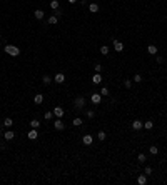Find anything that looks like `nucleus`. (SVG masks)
Returning a JSON list of instances; mask_svg holds the SVG:
<instances>
[{
  "label": "nucleus",
  "mask_w": 167,
  "mask_h": 185,
  "mask_svg": "<svg viewBox=\"0 0 167 185\" xmlns=\"http://www.w3.org/2000/svg\"><path fill=\"white\" fill-rule=\"evenodd\" d=\"M85 104H87V100H85V97H82V95H80V97H77L75 102H74V105H75L77 110H82L84 107H85Z\"/></svg>",
  "instance_id": "nucleus-2"
},
{
  "label": "nucleus",
  "mask_w": 167,
  "mask_h": 185,
  "mask_svg": "<svg viewBox=\"0 0 167 185\" xmlns=\"http://www.w3.org/2000/svg\"><path fill=\"white\" fill-rule=\"evenodd\" d=\"M164 62V57H161V55H157V63H162Z\"/></svg>",
  "instance_id": "nucleus-36"
},
{
  "label": "nucleus",
  "mask_w": 167,
  "mask_h": 185,
  "mask_svg": "<svg viewBox=\"0 0 167 185\" xmlns=\"http://www.w3.org/2000/svg\"><path fill=\"white\" fill-rule=\"evenodd\" d=\"M94 117H95L94 110H87V119H94Z\"/></svg>",
  "instance_id": "nucleus-33"
},
{
  "label": "nucleus",
  "mask_w": 167,
  "mask_h": 185,
  "mask_svg": "<svg viewBox=\"0 0 167 185\" xmlns=\"http://www.w3.org/2000/svg\"><path fill=\"white\" fill-rule=\"evenodd\" d=\"M27 137L30 138V140H35V138L38 137V132H37V129H30V132L27 133Z\"/></svg>",
  "instance_id": "nucleus-10"
},
{
  "label": "nucleus",
  "mask_w": 167,
  "mask_h": 185,
  "mask_svg": "<svg viewBox=\"0 0 167 185\" xmlns=\"http://www.w3.org/2000/svg\"><path fill=\"white\" fill-rule=\"evenodd\" d=\"M147 52L150 53V55H155V53H157V47H155V45H149V47H147Z\"/></svg>",
  "instance_id": "nucleus-19"
},
{
  "label": "nucleus",
  "mask_w": 167,
  "mask_h": 185,
  "mask_svg": "<svg viewBox=\"0 0 167 185\" xmlns=\"http://www.w3.org/2000/svg\"><path fill=\"white\" fill-rule=\"evenodd\" d=\"M100 95H102V97H107V95H110V94H109V88H107V87H102Z\"/></svg>",
  "instance_id": "nucleus-26"
},
{
  "label": "nucleus",
  "mask_w": 167,
  "mask_h": 185,
  "mask_svg": "<svg viewBox=\"0 0 167 185\" xmlns=\"http://www.w3.org/2000/svg\"><path fill=\"white\" fill-rule=\"evenodd\" d=\"M149 150H150V154H152V155H157V154H159V148L155 147V145H152V147H149Z\"/></svg>",
  "instance_id": "nucleus-25"
},
{
  "label": "nucleus",
  "mask_w": 167,
  "mask_h": 185,
  "mask_svg": "<svg viewBox=\"0 0 167 185\" xmlns=\"http://www.w3.org/2000/svg\"><path fill=\"white\" fill-rule=\"evenodd\" d=\"M97 138H99L100 142H104V140H105V132H102V130H100V132L97 133Z\"/></svg>",
  "instance_id": "nucleus-28"
},
{
  "label": "nucleus",
  "mask_w": 167,
  "mask_h": 185,
  "mask_svg": "<svg viewBox=\"0 0 167 185\" xmlns=\"http://www.w3.org/2000/svg\"><path fill=\"white\" fill-rule=\"evenodd\" d=\"M42 80H44V83H45V85H49V83L52 82V79H50L49 75H44V79H42Z\"/></svg>",
  "instance_id": "nucleus-31"
},
{
  "label": "nucleus",
  "mask_w": 167,
  "mask_h": 185,
  "mask_svg": "<svg viewBox=\"0 0 167 185\" xmlns=\"http://www.w3.org/2000/svg\"><path fill=\"white\" fill-rule=\"evenodd\" d=\"M3 125H5V127H12L13 125V120L12 119H5V120H3Z\"/></svg>",
  "instance_id": "nucleus-27"
},
{
  "label": "nucleus",
  "mask_w": 167,
  "mask_h": 185,
  "mask_svg": "<svg viewBox=\"0 0 167 185\" xmlns=\"http://www.w3.org/2000/svg\"><path fill=\"white\" fill-rule=\"evenodd\" d=\"M124 87L130 88V87H132V80H124Z\"/></svg>",
  "instance_id": "nucleus-32"
},
{
  "label": "nucleus",
  "mask_w": 167,
  "mask_h": 185,
  "mask_svg": "<svg viewBox=\"0 0 167 185\" xmlns=\"http://www.w3.org/2000/svg\"><path fill=\"white\" fill-rule=\"evenodd\" d=\"M30 127L32 129H38V127H40V122H38V120H30Z\"/></svg>",
  "instance_id": "nucleus-22"
},
{
  "label": "nucleus",
  "mask_w": 167,
  "mask_h": 185,
  "mask_svg": "<svg viewBox=\"0 0 167 185\" xmlns=\"http://www.w3.org/2000/svg\"><path fill=\"white\" fill-rule=\"evenodd\" d=\"M114 50L115 52H122L124 50V44L120 40H114Z\"/></svg>",
  "instance_id": "nucleus-8"
},
{
  "label": "nucleus",
  "mask_w": 167,
  "mask_h": 185,
  "mask_svg": "<svg viewBox=\"0 0 167 185\" xmlns=\"http://www.w3.org/2000/svg\"><path fill=\"white\" fill-rule=\"evenodd\" d=\"M150 173H152V169L150 167H145V175H150Z\"/></svg>",
  "instance_id": "nucleus-35"
},
{
  "label": "nucleus",
  "mask_w": 167,
  "mask_h": 185,
  "mask_svg": "<svg viewBox=\"0 0 167 185\" xmlns=\"http://www.w3.org/2000/svg\"><path fill=\"white\" fill-rule=\"evenodd\" d=\"M82 142H84V145H92L94 137H92V135H89V133H85L84 137H82Z\"/></svg>",
  "instance_id": "nucleus-7"
},
{
  "label": "nucleus",
  "mask_w": 167,
  "mask_h": 185,
  "mask_svg": "<svg viewBox=\"0 0 167 185\" xmlns=\"http://www.w3.org/2000/svg\"><path fill=\"white\" fill-rule=\"evenodd\" d=\"M47 22L50 23V25H55V23L59 22V17H57V15H50V17H49V20H47Z\"/></svg>",
  "instance_id": "nucleus-17"
},
{
  "label": "nucleus",
  "mask_w": 167,
  "mask_h": 185,
  "mask_svg": "<svg viewBox=\"0 0 167 185\" xmlns=\"http://www.w3.org/2000/svg\"><path fill=\"white\" fill-rule=\"evenodd\" d=\"M100 53H102V55H109V47H107V45H102V47H100Z\"/></svg>",
  "instance_id": "nucleus-24"
},
{
  "label": "nucleus",
  "mask_w": 167,
  "mask_h": 185,
  "mask_svg": "<svg viewBox=\"0 0 167 185\" xmlns=\"http://www.w3.org/2000/svg\"><path fill=\"white\" fill-rule=\"evenodd\" d=\"M152 127H154V122H152V120H145L144 122V129L145 130H152Z\"/></svg>",
  "instance_id": "nucleus-16"
},
{
  "label": "nucleus",
  "mask_w": 167,
  "mask_h": 185,
  "mask_svg": "<svg viewBox=\"0 0 167 185\" xmlns=\"http://www.w3.org/2000/svg\"><path fill=\"white\" fill-rule=\"evenodd\" d=\"M34 102H35L37 105H40L42 102H44V95H42V94H37V95L34 97Z\"/></svg>",
  "instance_id": "nucleus-15"
},
{
  "label": "nucleus",
  "mask_w": 167,
  "mask_h": 185,
  "mask_svg": "<svg viewBox=\"0 0 167 185\" xmlns=\"http://www.w3.org/2000/svg\"><path fill=\"white\" fill-rule=\"evenodd\" d=\"M59 7H60L59 0H52V2H50V9L52 10H59Z\"/></svg>",
  "instance_id": "nucleus-20"
},
{
  "label": "nucleus",
  "mask_w": 167,
  "mask_h": 185,
  "mask_svg": "<svg viewBox=\"0 0 167 185\" xmlns=\"http://www.w3.org/2000/svg\"><path fill=\"white\" fill-rule=\"evenodd\" d=\"M54 80L57 82V83H63V82H65V75H63V73H55Z\"/></svg>",
  "instance_id": "nucleus-12"
},
{
  "label": "nucleus",
  "mask_w": 167,
  "mask_h": 185,
  "mask_svg": "<svg viewBox=\"0 0 167 185\" xmlns=\"http://www.w3.org/2000/svg\"><path fill=\"white\" fill-rule=\"evenodd\" d=\"M90 102H92L94 105H100L102 95H100V94H92V95H90Z\"/></svg>",
  "instance_id": "nucleus-3"
},
{
  "label": "nucleus",
  "mask_w": 167,
  "mask_h": 185,
  "mask_svg": "<svg viewBox=\"0 0 167 185\" xmlns=\"http://www.w3.org/2000/svg\"><path fill=\"white\" fill-rule=\"evenodd\" d=\"M89 10H90L92 13L99 12V5H97V3H89Z\"/></svg>",
  "instance_id": "nucleus-18"
},
{
  "label": "nucleus",
  "mask_w": 167,
  "mask_h": 185,
  "mask_svg": "<svg viewBox=\"0 0 167 185\" xmlns=\"http://www.w3.org/2000/svg\"><path fill=\"white\" fill-rule=\"evenodd\" d=\"M145 160H147V157H145V154H139V155H137V162H139V163H144Z\"/></svg>",
  "instance_id": "nucleus-21"
},
{
  "label": "nucleus",
  "mask_w": 167,
  "mask_h": 185,
  "mask_svg": "<svg viewBox=\"0 0 167 185\" xmlns=\"http://www.w3.org/2000/svg\"><path fill=\"white\" fill-rule=\"evenodd\" d=\"M13 137H15V132H12V130H7V132H3V138H5V140H12Z\"/></svg>",
  "instance_id": "nucleus-14"
},
{
  "label": "nucleus",
  "mask_w": 167,
  "mask_h": 185,
  "mask_svg": "<svg viewBox=\"0 0 167 185\" xmlns=\"http://www.w3.org/2000/svg\"><path fill=\"white\" fill-rule=\"evenodd\" d=\"M137 183H139V185H145V183H147V175H145V173L139 175V177H137Z\"/></svg>",
  "instance_id": "nucleus-13"
},
{
  "label": "nucleus",
  "mask_w": 167,
  "mask_h": 185,
  "mask_svg": "<svg viewBox=\"0 0 167 185\" xmlns=\"http://www.w3.org/2000/svg\"><path fill=\"white\" fill-rule=\"evenodd\" d=\"M44 117H45V120H50L52 117H54V112H45V113H44Z\"/></svg>",
  "instance_id": "nucleus-30"
},
{
  "label": "nucleus",
  "mask_w": 167,
  "mask_h": 185,
  "mask_svg": "<svg viewBox=\"0 0 167 185\" xmlns=\"http://www.w3.org/2000/svg\"><path fill=\"white\" fill-rule=\"evenodd\" d=\"M132 129L139 132V130L144 129V122H142V120H134V122H132Z\"/></svg>",
  "instance_id": "nucleus-6"
},
{
  "label": "nucleus",
  "mask_w": 167,
  "mask_h": 185,
  "mask_svg": "<svg viewBox=\"0 0 167 185\" xmlns=\"http://www.w3.org/2000/svg\"><path fill=\"white\" fill-rule=\"evenodd\" d=\"M79 0H69V3H77Z\"/></svg>",
  "instance_id": "nucleus-37"
},
{
  "label": "nucleus",
  "mask_w": 167,
  "mask_h": 185,
  "mask_svg": "<svg viewBox=\"0 0 167 185\" xmlns=\"http://www.w3.org/2000/svg\"><path fill=\"white\" fill-rule=\"evenodd\" d=\"M102 80H104V79H102V75H100V73H97V72H95V75L92 77V83L99 85V83H102Z\"/></svg>",
  "instance_id": "nucleus-9"
},
{
  "label": "nucleus",
  "mask_w": 167,
  "mask_h": 185,
  "mask_svg": "<svg viewBox=\"0 0 167 185\" xmlns=\"http://www.w3.org/2000/svg\"><path fill=\"white\" fill-rule=\"evenodd\" d=\"M94 69H95V72H97V73H100V72H102V65H100V63H95Z\"/></svg>",
  "instance_id": "nucleus-34"
},
{
  "label": "nucleus",
  "mask_w": 167,
  "mask_h": 185,
  "mask_svg": "<svg viewBox=\"0 0 167 185\" xmlns=\"http://www.w3.org/2000/svg\"><path fill=\"white\" fill-rule=\"evenodd\" d=\"M3 52L9 53L10 57H19L20 55V48L15 47V45H10V44H7L5 47H3Z\"/></svg>",
  "instance_id": "nucleus-1"
},
{
  "label": "nucleus",
  "mask_w": 167,
  "mask_h": 185,
  "mask_svg": "<svg viewBox=\"0 0 167 185\" xmlns=\"http://www.w3.org/2000/svg\"><path fill=\"white\" fill-rule=\"evenodd\" d=\"M63 113H65V110H63L62 107H55V108H54V115H55V119H62Z\"/></svg>",
  "instance_id": "nucleus-5"
},
{
  "label": "nucleus",
  "mask_w": 167,
  "mask_h": 185,
  "mask_svg": "<svg viewBox=\"0 0 167 185\" xmlns=\"http://www.w3.org/2000/svg\"><path fill=\"white\" fill-rule=\"evenodd\" d=\"M54 127H55V130H59V132H60V130L65 129V123H63L60 119H55V120H54Z\"/></svg>",
  "instance_id": "nucleus-4"
},
{
  "label": "nucleus",
  "mask_w": 167,
  "mask_h": 185,
  "mask_svg": "<svg viewBox=\"0 0 167 185\" xmlns=\"http://www.w3.org/2000/svg\"><path fill=\"white\" fill-rule=\"evenodd\" d=\"M134 82H137V83H139V82H142V75L140 73H136V75H134V79H132Z\"/></svg>",
  "instance_id": "nucleus-29"
},
{
  "label": "nucleus",
  "mask_w": 167,
  "mask_h": 185,
  "mask_svg": "<svg viewBox=\"0 0 167 185\" xmlns=\"http://www.w3.org/2000/svg\"><path fill=\"white\" fill-rule=\"evenodd\" d=\"M82 123H84V120L80 119V117H77V119H74V125H75V127H80Z\"/></svg>",
  "instance_id": "nucleus-23"
},
{
  "label": "nucleus",
  "mask_w": 167,
  "mask_h": 185,
  "mask_svg": "<svg viewBox=\"0 0 167 185\" xmlns=\"http://www.w3.org/2000/svg\"><path fill=\"white\" fill-rule=\"evenodd\" d=\"M44 15H45L44 10H40V9H37V10L34 12V17H35L37 20H44Z\"/></svg>",
  "instance_id": "nucleus-11"
}]
</instances>
